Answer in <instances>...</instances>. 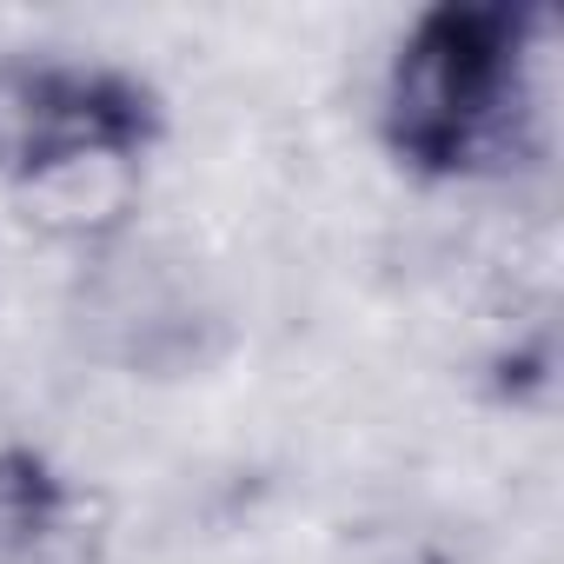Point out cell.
<instances>
[{
  "label": "cell",
  "mask_w": 564,
  "mask_h": 564,
  "mask_svg": "<svg viewBox=\"0 0 564 564\" xmlns=\"http://www.w3.org/2000/svg\"><path fill=\"white\" fill-rule=\"evenodd\" d=\"M372 127L425 186L524 173L538 160V14L505 0L412 14L379 67Z\"/></svg>",
  "instance_id": "cell-1"
},
{
  "label": "cell",
  "mask_w": 564,
  "mask_h": 564,
  "mask_svg": "<svg viewBox=\"0 0 564 564\" xmlns=\"http://www.w3.org/2000/svg\"><path fill=\"white\" fill-rule=\"evenodd\" d=\"M166 133L160 94L113 61L0 54V186H28L67 160L153 153Z\"/></svg>",
  "instance_id": "cell-2"
},
{
  "label": "cell",
  "mask_w": 564,
  "mask_h": 564,
  "mask_svg": "<svg viewBox=\"0 0 564 564\" xmlns=\"http://www.w3.org/2000/svg\"><path fill=\"white\" fill-rule=\"evenodd\" d=\"M74 352L107 372H186L219 339V306L186 252L153 246L140 232L87 252L67 293Z\"/></svg>",
  "instance_id": "cell-3"
},
{
  "label": "cell",
  "mask_w": 564,
  "mask_h": 564,
  "mask_svg": "<svg viewBox=\"0 0 564 564\" xmlns=\"http://www.w3.org/2000/svg\"><path fill=\"white\" fill-rule=\"evenodd\" d=\"M21 226L47 246H74V252H100L113 239L133 232V213L147 199V160L140 153H94V160H67L28 186L8 193Z\"/></svg>",
  "instance_id": "cell-4"
},
{
  "label": "cell",
  "mask_w": 564,
  "mask_h": 564,
  "mask_svg": "<svg viewBox=\"0 0 564 564\" xmlns=\"http://www.w3.org/2000/svg\"><path fill=\"white\" fill-rule=\"evenodd\" d=\"M0 564H94L80 485L21 438H0Z\"/></svg>",
  "instance_id": "cell-5"
}]
</instances>
